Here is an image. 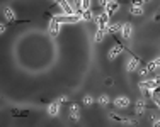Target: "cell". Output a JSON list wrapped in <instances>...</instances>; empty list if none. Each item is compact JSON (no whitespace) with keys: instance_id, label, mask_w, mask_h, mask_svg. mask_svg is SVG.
<instances>
[{"instance_id":"6da1fadb","label":"cell","mask_w":160,"mask_h":127,"mask_svg":"<svg viewBox=\"0 0 160 127\" xmlns=\"http://www.w3.org/2000/svg\"><path fill=\"white\" fill-rule=\"evenodd\" d=\"M53 19L58 20L60 24H77L80 19H82V15H77V14L68 15V14H65V15H58V17H53Z\"/></svg>"},{"instance_id":"7a4b0ae2","label":"cell","mask_w":160,"mask_h":127,"mask_svg":"<svg viewBox=\"0 0 160 127\" xmlns=\"http://www.w3.org/2000/svg\"><path fill=\"white\" fill-rule=\"evenodd\" d=\"M94 20H95V24H97V27H99V29H107L109 15L106 14V12H102V14H97V15H94Z\"/></svg>"},{"instance_id":"3957f363","label":"cell","mask_w":160,"mask_h":127,"mask_svg":"<svg viewBox=\"0 0 160 127\" xmlns=\"http://www.w3.org/2000/svg\"><path fill=\"white\" fill-rule=\"evenodd\" d=\"M118 9H119V4H118V2H116V0H109L107 5L104 7V12H106V14L111 17L113 14H116V10H118Z\"/></svg>"},{"instance_id":"277c9868","label":"cell","mask_w":160,"mask_h":127,"mask_svg":"<svg viewBox=\"0 0 160 127\" xmlns=\"http://www.w3.org/2000/svg\"><path fill=\"white\" fill-rule=\"evenodd\" d=\"M121 53H123V46H121V44H116V46H113V47H111V51L107 53V59L113 61V59H116Z\"/></svg>"},{"instance_id":"5b68a950","label":"cell","mask_w":160,"mask_h":127,"mask_svg":"<svg viewBox=\"0 0 160 127\" xmlns=\"http://www.w3.org/2000/svg\"><path fill=\"white\" fill-rule=\"evenodd\" d=\"M60 27H61V24L58 22V20L51 19V22H50V36H51V38H56L58 32H60Z\"/></svg>"},{"instance_id":"8992f818","label":"cell","mask_w":160,"mask_h":127,"mask_svg":"<svg viewBox=\"0 0 160 127\" xmlns=\"http://www.w3.org/2000/svg\"><path fill=\"white\" fill-rule=\"evenodd\" d=\"M58 5L61 7V10H63L65 14H68V15H73V14H75V9H73V5H72L70 2H66V0H61Z\"/></svg>"},{"instance_id":"52a82bcc","label":"cell","mask_w":160,"mask_h":127,"mask_svg":"<svg viewBox=\"0 0 160 127\" xmlns=\"http://www.w3.org/2000/svg\"><path fill=\"white\" fill-rule=\"evenodd\" d=\"M131 32H133V26L130 22H124L123 24V29H121V34H123V39H130L131 38Z\"/></svg>"},{"instance_id":"ba28073f","label":"cell","mask_w":160,"mask_h":127,"mask_svg":"<svg viewBox=\"0 0 160 127\" xmlns=\"http://www.w3.org/2000/svg\"><path fill=\"white\" fill-rule=\"evenodd\" d=\"M114 105H116L118 108H126L128 105H130V98L124 97V95H123V97H118V98L114 100Z\"/></svg>"},{"instance_id":"9c48e42d","label":"cell","mask_w":160,"mask_h":127,"mask_svg":"<svg viewBox=\"0 0 160 127\" xmlns=\"http://www.w3.org/2000/svg\"><path fill=\"white\" fill-rule=\"evenodd\" d=\"M60 105H61V104H58L56 100H55V102H53L50 107H48V113H50L51 117H56L58 113H60Z\"/></svg>"},{"instance_id":"30bf717a","label":"cell","mask_w":160,"mask_h":127,"mask_svg":"<svg viewBox=\"0 0 160 127\" xmlns=\"http://www.w3.org/2000/svg\"><path fill=\"white\" fill-rule=\"evenodd\" d=\"M70 117H72V120H78V119H80V107L77 104H72V107H70Z\"/></svg>"},{"instance_id":"8fae6325","label":"cell","mask_w":160,"mask_h":127,"mask_svg":"<svg viewBox=\"0 0 160 127\" xmlns=\"http://www.w3.org/2000/svg\"><path fill=\"white\" fill-rule=\"evenodd\" d=\"M4 15H5V20H9V22H12L15 19V12L10 7H4Z\"/></svg>"},{"instance_id":"7c38bea8","label":"cell","mask_w":160,"mask_h":127,"mask_svg":"<svg viewBox=\"0 0 160 127\" xmlns=\"http://www.w3.org/2000/svg\"><path fill=\"white\" fill-rule=\"evenodd\" d=\"M123 26L121 24H111V26H107V34H118L121 32Z\"/></svg>"},{"instance_id":"4fadbf2b","label":"cell","mask_w":160,"mask_h":127,"mask_svg":"<svg viewBox=\"0 0 160 127\" xmlns=\"http://www.w3.org/2000/svg\"><path fill=\"white\" fill-rule=\"evenodd\" d=\"M136 68H138V59H136V58H133V59H130V61H128L126 70L130 71V73H133V71L136 70Z\"/></svg>"},{"instance_id":"5bb4252c","label":"cell","mask_w":160,"mask_h":127,"mask_svg":"<svg viewBox=\"0 0 160 127\" xmlns=\"http://www.w3.org/2000/svg\"><path fill=\"white\" fill-rule=\"evenodd\" d=\"M106 34H107V29H99V27H97V31H95V41L101 42Z\"/></svg>"},{"instance_id":"9a60e30c","label":"cell","mask_w":160,"mask_h":127,"mask_svg":"<svg viewBox=\"0 0 160 127\" xmlns=\"http://www.w3.org/2000/svg\"><path fill=\"white\" fill-rule=\"evenodd\" d=\"M135 110H136L138 115H141V113L145 112V100H143V98L138 100V102H136V108H135Z\"/></svg>"},{"instance_id":"2e32d148","label":"cell","mask_w":160,"mask_h":127,"mask_svg":"<svg viewBox=\"0 0 160 127\" xmlns=\"http://www.w3.org/2000/svg\"><path fill=\"white\" fill-rule=\"evenodd\" d=\"M109 117L113 119V120H116V122H123V124L126 122V119H124V117H121V115H118V113H114V112H111V113H109Z\"/></svg>"},{"instance_id":"e0dca14e","label":"cell","mask_w":160,"mask_h":127,"mask_svg":"<svg viewBox=\"0 0 160 127\" xmlns=\"http://www.w3.org/2000/svg\"><path fill=\"white\" fill-rule=\"evenodd\" d=\"M130 14H131V15H141V14H143V10H141V7H133V5H131Z\"/></svg>"},{"instance_id":"ac0fdd59","label":"cell","mask_w":160,"mask_h":127,"mask_svg":"<svg viewBox=\"0 0 160 127\" xmlns=\"http://www.w3.org/2000/svg\"><path fill=\"white\" fill-rule=\"evenodd\" d=\"M97 102H99V105H107L109 104V97H107V95H101Z\"/></svg>"},{"instance_id":"d6986e66","label":"cell","mask_w":160,"mask_h":127,"mask_svg":"<svg viewBox=\"0 0 160 127\" xmlns=\"http://www.w3.org/2000/svg\"><path fill=\"white\" fill-rule=\"evenodd\" d=\"M82 19H84V20H92V19H94V14H92L90 10H85L84 15H82Z\"/></svg>"},{"instance_id":"ffe728a7","label":"cell","mask_w":160,"mask_h":127,"mask_svg":"<svg viewBox=\"0 0 160 127\" xmlns=\"http://www.w3.org/2000/svg\"><path fill=\"white\" fill-rule=\"evenodd\" d=\"M92 102H94L92 95H85V97H84V105H90Z\"/></svg>"},{"instance_id":"44dd1931","label":"cell","mask_w":160,"mask_h":127,"mask_svg":"<svg viewBox=\"0 0 160 127\" xmlns=\"http://www.w3.org/2000/svg\"><path fill=\"white\" fill-rule=\"evenodd\" d=\"M146 70H148V71H155V70H157L155 59H153V61H150V63H148V65H146Z\"/></svg>"},{"instance_id":"7402d4cb","label":"cell","mask_w":160,"mask_h":127,"mask_svg":"<svg viewBox=\"0 0 160 127\" xmlns=\"http://www.w3.org/2000/svg\"><path fill=\"white\" fill-rule=\"evenodd\" d=\"M82 9L89 10L90 9V0H82Z\"/></svg>"},{"instance_id":"603a6c76","label":"cell","mask_w":160,"mask_h":127,"mask_svg":"<svg viewBox=\"0 0 160 127\" xmlns=\"http://www.w3.org/2000/svg\"><path fill=\"white\" fill-rule=\"evenodd\" d=\"M58 104H65V102H68V95H61L60 98H56Z\"/></svg>"},{"instance_id":"cb8c5ba5","label":"cell","mask_w":160,"mask_h":127,"mask_svg":"<svg viewBox=\"0 0 160 127\" xmlns=\"http://www.w3.org/2000/svg\"><path fill=\"white\" fill-rule=\"evenodd\" d=\"M124 124H128V125H136L138 120H136V119H126V122H124Z\"/></svg>"},{"instance_id":"d4e9b609","label":"cell","mask_w":160,"mask_h":127,"mask_svg":"<svg viewBox=\"0 0 160 127\" xmlns=\"http://www.w3.org/2000/svg\"><path fill=\"white\" fill-rule=\"evenodd\" d=\"M131 5L133 7H141L143 5V0H131Z\"/></svg>"},{"instance_id":"484cf974","label":"cell","mask_w":160,"mask_h":127,"mask_svg":"<svg viewBox=\"0 0 160 127\" xmlns=\"http://www.w3.org/2000/svg\"><path fill=\"white\" fill-rule=\"evenodd\" d=\"M104 83L107 85V86H113L114 81H113V78H106V80H104Z\"/></svg>"},{"instance_id":"4316f807","label":"cell","mask_w":160,"mask_h":127,"mask_svg":"<svg viewBox=\"0 0 160 127\" xmlns=\"http://www.w3.org/2000/svg\"><path fill=\"white\" fill-rule=\"evenodd\" d=\"M107 2H109V0H97V4H99L101 7H106V5H107Z\"/></svg>"},{"instance_id":"83f0119b","label":"cell","mask_w":160,"mask_h":127,"mask_svg":"<svg viewBox=\"0 0 160 127\" xmlns=\"http://www.w3.org/2000/svg\"><path fill=\"white\" fill-rule=\"evenodd\" d=\"M146 73H148V70H146V66H145V68H140V75H141V76H145Z\"/></svg>"},{"instance_id":"f1b7e54d","label":"cell","mask_w":160,"mask_h":127,"mask_svg":"<svg viewBox=\"0 0 160 127\" xmlns=\"http://www.w3.org/2000/svg\"><path fill=\"white\" fill-rule=\"evenodd\" d=\"M0 32H2V34L5 32V24H2V26H0Z\"/></svg>"},{"instance_id":"f546056e","label":"cell","mask_w":160,"mask_h":127,"mask_svg":"<svg viewBox=\"0 0 160 127\" xmlns=\"http://www.w3.org/2000/svg\"><path fill=\"white\" fill-rule=\"evenodd\" d=\"M155 65H157V68H160V58H157V59H155Z\"/></svg>"},{"instance_id":"4dcf8cb0","label":"cell","mask_w":160,"mask_h":127,"mask_svg":"<svg viewBox=\"0 0 160 127\" xmlns=\"http://www.w3.org/2000/svg\"><path fill=\"white\" fill-rule=\"evenodd\" d=\"M155 125H160V120H155Z\"/></svg>"},{"instance_id":"1f68e13d","label":"cell","mask_w":160,"mask_h":127,"mask_svg":"<svg viewBox=\"0 0 160 127\" xmlns=\"http://www.w3.org/2000/svg\"><path fill=\"white\" fill-rule=\"evenodd\" d=\"M55 2H56V4H60V2H61V0H55Z\"/></svg>"},{"instance_id":"d6a6232c","label":"cell","mask_w":160,"mask_h":127,"mask_svg":"<svg viewBox=\"0 0 160 127\" xmlns=\"http://www.w3.org/2000/svg\"><path fill=\"white\" fill-rule=\"evenodd\" d=\"M143 2H150V0H143Z\"/></svg>"}]
</instances>
